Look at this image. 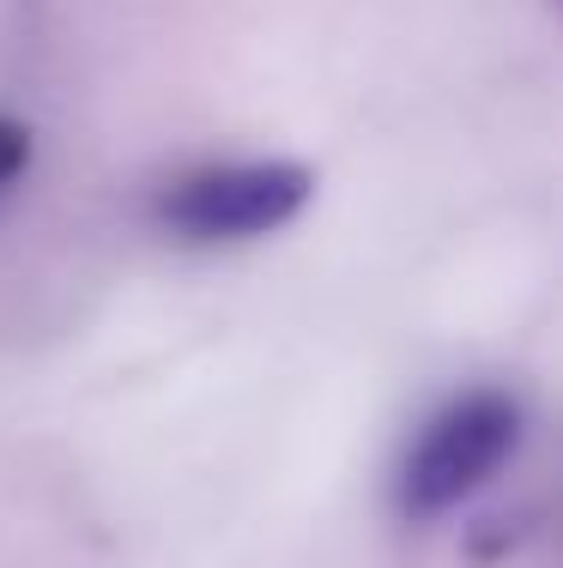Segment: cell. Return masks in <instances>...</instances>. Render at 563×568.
I'll list each match as a JSON object with an SVG mask.
<instances>
[{"instance_id":"cell-2","label":"cell","mask_w":563,"mask_h":568,"mask_svg":"<svg viewBox=\"0 0 563 568\" xmlns=\"http://www.w3.org/2000/svg\"><path fill=\"white\" fill-rule=\"evenodd\" d=\"M521 448V399L509 387H466L424 417L394 478V503L406 520H436L479 496Z\"/></svg>"},{"instance_id":"cell-3","label":"cell","mask_w":563,"mask_h":568,"mask_svg":"<svg viewBox=\"0 0 563 568\" xmlns=\"http://www.w3.org/2000/svg\"><path fill=\"white\" fill-rule=\"evenodd\" d=\"M31 170H37V133L19 115L0 110V206L31 182Z\"/></svg>"},{"instance_id":"cell-1","label":"cell","mask_w":563,"mask_h":568,"mask_svg":"<svg viewBox=\"0 0 563 568\" xmlns=\"http://www.w3.org/2000/svg\"><path fill=\"white\" fill-rule=\"evenodd\" d=\"M315 175L291 158H212L177 170L152 194V224L188 248H231L285 230L310 206Z\"/></svg>"}]
</instances>
